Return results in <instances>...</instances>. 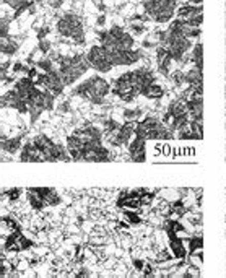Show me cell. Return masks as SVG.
Masks as SVG:
<instances>
[{
	"label": "cell",
	"instance_id": "52a82bcc",
	"mask_svg": "<svg viewBox=\"0 0 226 278\" xmlns=\"http://www.w3.org/2000/svg\"><path fill=\"white\" fill-rule=\"evenodd\" d=\"M87 59H88L90 68L96 70L101 75L114 70V67L111 64V59H109V52L101 44L91 46V48L88 49V52H87Z\"/></svg>",
	"mask_w": 226,
	"mask_h": 278
},
{
	"label": "cell",
	"instance_id": "d6986e66",
	"mask_svg": "<svg viewBox=\"0 0 226 278\" xmlns=\"http://www.w3.org/2000/svg\"><path fill=\"white\" fill-rule=\"evenodd\" d=\"M43 2H44L46 5H49L51 9H54V10H59L60 7L67 2V0H43Z\"/></svg>",
	"mask_w": 226,
	"mask_h": 278
},
{
	"label": "cell",
	"instance_id": "6da1fadb",
	"mask_svg": "<svg viewBox=\"0 0 226 278\" xmlns=\"http://www.w3.org/2000/svg\"><path fill=\"white\" fill-rule=\"evenodd\" d=\"M112 83L106 80L101 73H95L77 83L72 88V96L80 98L93 106H106L107 98L111 96Z\"/></svg>",
	"mask_w": 226,
	"mask_h": 278
},
{
	"label": "cell",
	"instance_id": "30bf717a",
	"mask_svg": "<svg viewBox=\"0 0 226 278\" xmlns=\"http://www.w3.org/2000/svg\"><path fill=\"white\" fill-rule=\"evenodd\" d=\"M146 138L143 137H134L127 146V160L135 161V163H143L146 161Z\"/></svg>",
	"mask_w": 226,
	"mask_h": 278
},
{
	"label": "cell",
	"instance_id": "5bb4252c",
	"mask_svg": "<svg viewBox=\"0 0 226 278\" xmlns=\"http://www.w3.org/2000/svg\"><path fill=\"white\" fill-rule=\"evenodd\" d=\"M166 95V90L163 85H160L158 82L152 83L150 87H146L143 91H142V96L146 98L148 101H161L163 98Z\"/></svg>",
	"mask_w": 226,
	"mask_h": 278
},
{
	"label": "cell",
	"instance_id": "9c48e42d",
	"mask_svg": "<svg viewBox=\"0 0 226 278\" xmlns=\"http://www.w3.org/2000/svg\"><path fill=\"white\" fill-rule=\"evenodd\" d=\"M23 143H25V134L17 135H0V153L7 156H15L18 154Z\"/></svg>",
	"mask_w": 226,
	"mask_h": 278
},
{
	"label": "cell",
	"instance_id": "ba28073f",
	"mask_svg": "<svg viewBox=\"0 0 226 278\" xmlns=\"http://www.w3.org/2000/svg\"><path fill=\"white\" fill-rule=\"evenodd\" d=\"M34 82L40 88L51 91L54 96L64 95V90L67 88L64 80H62L60 73L57 72V68H54V70H51V72H40L36 75Z\"/></svg>",
	"mask_w": 226,
	"mask_h": 278
},
{
	"label": "cell",
	"instance_id": "8992f818",
	"mask_svg": "<svg viewBox=\"0 0 226 278\" xmlns=\"http://www.w3.org/2000/svg\"><path fill=\"white\" fill-rule=\"evenodd\" d=\"M56 98L57 96H54L51 91L36 87L28 99V115L31 126H34L44 112L56 109Z\"/></svg>",
	"mask_w": 226,
	"mask_h": 278
},
{
	"label": "cell",
	"instance_id": "9a60e30c",
	"mask_svg": "<svg viewBox=\"0 0 226 278\" xmlns=\"http://www.w3.org/2000/svg\"><path fill=\"white\" fill-rule=\"evenodd\" d=\"M185 85L191 88H204V75L200 68L192 65V68L185 70Z\"/></svg>",
	"mask_w": 226,
	"mask_h": 278
},
{
	"label": "cell",
	"instance_id": "44dd1931",
	"mask_svg": "<svg viewBox=\"0 0 226 278\" xmlns=\"http://www.w3.org/2000/svg\"><path fill=\"white\" fill-rule=\"evenodd\" d=\"M5 161H12V156H7V154L0 153V163H5Z\"/></svg>",
	"mask_w": 226,
	"mask_h": 278
},
{
	"label": "cell",
	"instance_id": "2e32d148",
	"mask_svg": "<svg viewBox=\"0 0 226 278\" xmlns=\"http://www.w3.org/2000/svg\"><path fill=\"white\" fill-rule=\"evenodd\" d=\"M191 64L200 70L204 68V44H202V39L194 43V48L191 51Z\"/></svg>",
	"mask_w": 226,
	"mask_h": 278
},
{
	"label": "cell",
	"instance_id": "4fadbf2b",
	"mask_svg": "<svg viewBox=\"0 0 226 278\" xmlns=\"http://www.w3.org/2000/svg\"><path fill=\"white\" fill-rule=\"evenodd\" d=\"M2 4L9 5L10 9L15 10L13 13V20L18 18L21 13H25L26 10L33 12L34 10V2H31V0H0Z\"/></svg>",
	"mask_w": 226,
	"mask_h": 278
},
{
	"label": "cell",
	"instance_id": "7a4b0ae2",
	"mask_svg": "<svg viewBox=\"0 0 226 278\" xmlns=\"http://www.w3.org/2000/svg\"><path fill=\"white\" fill-rule=\"evenodd\" d=\"M49 56L56 60V68L64 80L65 87H73L82 76L90 70V64L87 54H72V56H64L56 51H51Z\"/></svg>",
	"mask_w": 226,
	"mask_h": 278
},
{
	"label": "cell",
	"instance_id": "277c9868",
	"mask_svg": "<svg viewBox=\"0 0 226 278\" xmlns=\"http://www.w3.org/2000/svg\"><path fill=\"white\" fill-rule=\"evenodd\" d=\"M98 41L107 51H126L135 48V36L119 25H112L109 29L98 31Z\"/></svg>",
	"mask_w": 226,
	"mask_h": 278
},
{
	"label": "cell",
	"instance_id": "3957f363",
	"mask_svg": "<svg viewBox=\"0 0 226 278\" xmlns=\"http://www.w3.org/2000/svg\"><path fill=\"white\" fill-rule=\"evenodd\" d=\"M56 33L64 39L72 41L75 46H85V21L79 13L65 12L56 21Z\"/></svg>",
	"mask_w": 226,
	"mask_h": 278
},
{
	"label": "cell",
	"instance_id": "7c38bea8",
	"mask_svg": "<svg viewBox=\"0 0 226 278\" xmlns=\"http://www.w3.org/2000/svg\"><path fill=\"white\" fill-rule=\"evenodd\" d=\"M20 49V41L12 34L9 36H0V54L7 57H12L18 52Z\"/></svg>",
	"mask_w": 226,
	"mask_h": 278
},
{
	"label": "cell",
	"instance_id": "ac0fdd59",
	"mask_svg": "<svg viewBox=\"0 0 226 278\" xmlns=\"http://www.w3.org/2000/svg\"><path fill=\"white\" fill-rule=\"evenodd\" d=\"M13 17H5L0 15V36H9L10 34V25Z\"/></svg>",
	"mask_w": 226,
	"mask_h": 278
},
{
	"label": "cell",
	"instance_id": "8fae6325",
	"mask_svg": "<svg viewBox=\"0 0 226 278\" xmlns=\"http://www.w3.org/2000/svg\"><path fill=\"white\" fill-rule=\"evenodd\" d=\"M202 15V5H192V4H182L181 7H177L176 18L191 21L194 18H197Z\"/></svg>",
	"mask_w": 226,
	"mask_h": 278
},
{
	"label": "cell",
	"instance_id": "5b68a950",
	"mask_svg": "<svg viewBox=\"0 0 226 278\" xmlns=\"http://www.w3.org/2000/svg\"><path fill=\"white\" fill-rule=\"evenodd\" d=\"M177 7L179 0H143L142 2L143 15L157 25H166L173 20Z\"/></svg>",
	"mask_w": 226,
	"mask_h": 278
},
{
	"label": "cell",
	"instance_id": "e0dca14e",
	"mask_svg": "<svg viewBox=\"0 0 226 278\" xmlns=\"http://www.w3.org/2000/svg\"><path fill=\"white\" fill-rule=\"evenodd\" d=\"M124 122H138L145 115L143 107H127L121 112Z\"/></svg>",
	"mask_w": 226,
	"mask_h": 278
},
{
	"label": "cell",
	"instance_id": "ffe728a7",
	"mask_svg": "<svg viewBox=\"0 0 226 278\" xmlns=\"http://www.w3.org/2000/svg\"><path fill=\"white\" fill-rule=\"evenodd\" d=\"M104 23H106V15H99L98 20H96V25H98V26H103Z\"/></svg>",
	"mask_w": 226,
	"mask_h": 278
}]
</instances>
